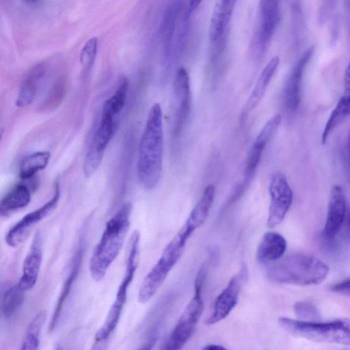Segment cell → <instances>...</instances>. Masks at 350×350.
Returning <instances> with one entry per match:
<instances>
[{"instance_id": "6da1fadb", "label": "cell", "mask_w": 350, "mask_h": 350, "mask_svg": "<svg viewBox=\"0 0 350 350\" xmlns=\"http://www.w3.org/2000/svg\"><path fill=\"white\" fill-rule=\"evenodd\" d=\"M163 127L161 107L158 103L150 109L141 137L137 172L142 185L152 189L158 184L163 165Z\"/></svg>"}, {"instance_id": "7a4b0ae2", "label": "cell", "mask_w": 350, "mask_h": 350, "mask_svg": "<svg viewBox=\"0 0 350 350\" xmlns=\"http://www.w3.org/2000/svg\"><path fill=\"white\" fill-rule=\"evenodd\" d=\"M132 204L124 203L107 221L102 236L90 258L89 268L92 278L102 280L118 256L130 226Z\"/></svg>"}, {"instance_id": "3957f363", "label": "cell", "mask_w": 350, "mask_h": 350, "mask_svg": "<svg viewBox=\"0 0 350 350\" xmlns=\"http://www.w3.org/2000/svg\"><path fill=\"white\" fill-rule=\"evenodd\" d=\"M329 271L328 265L319 258L295 253L267 264L266 275L277 283L311 286L325 280Z\"/></svg>"}, {"instance_id": "277c9868", "label": "cell", "mask_w": 350, "mask_h": 350, "mask_svg": "<svg viewBox=\"0 0 350 350\" xmlns=\"http://www.w3.org/2000/svg\"><path fill=\"white\" fill-rule=\"evenodd\" d=\"M278 324L288 333L318 342L350 346V319H338L317 322L280 317Z\"/></svg>"}, {"instance_id": "5b68a950", "label": "cell", "mask_w": 350, "mask_h": 350, "mask_svg": "<svg viewBox=\"0 0 350 350\" xmlns=\"http://www.w3.org/2000/svg\"><path fill=\"white\" fill-rule=\"evenodd\" d=\"M139 241L140 233L138 230H135L131 236L129 243L124 275L118 286L116 298L108 312L105 321L95 334V341L98 344L107 340L118 324L126 301L129 286L134 278L138 265Z\"/></svg>"}, {"instance_id": "8992f818", "label": "cell", "mask_w": 350, "mask_h": 350, "mask_svg": "<svg viewBox=\"0 0 350 350\" xmlns=\"http://www.w3.org/2000/svg\"><path fill=\"white\" fill-rule=\"evenodd\" d=\"M204 309L201 291H195L164 345L167 350L182 349L192 336Z\"/></svg>"}, {"instance_id": "52a82bcc", "label": "cell", "mask_w": 350, "mask_h": 350, "mask_svg": "<svg viewBox=\"0 0 350 350\" xmlns=\"http://www.w3.org/2000/svg\"><path fill=\"white\" fill-rule=\"evenodd\" d=\"M119 121L100 117L88 146L83 163L85 176L90 177L99 167L105 151L114 136Z\"/></svg>"}, {"instance_id": "ba28073f", "label": "cell", "mask_w": 350, "mask_h": 350, "mask_svg": "<svg viewBox=\"0 0 350 350\" xmlns=\"http://www.w3.org/2000/svg\"><path fill=\"white\" fill-rule=\"evenodd\" d=\"M269 191L270 204L267 224L269 228H274L287 214L293 202V193L285 175L278 171L271 175Z\"/></svg>"}, {"instance_id": "9c48e42d", "label": "cell", "mask_w": 350, "mask_h": 350, "mask_svg": "<svg viewBox=\"0 0 350 350\" xmlns=\"http://www.w3.org/2000/svg\"><path fill=\"white\" fill-rule=\"evenodd\" d=\"M60 198V188L55 183L51 198L37 209L27 213L16 223L8 232L5 241L13 247L19 245L29 234L31 228L49 215L57 207Z\"/></svg>"}, {"instance_id": "30bf717a", "label": "cell", "mask_w": 350, "mask_h": 350, "mask_svg": "<svg viewBox=\"0 0 350 350\" xmlns=\"http://www.w3.org/2000/svg\"><path fill=\"white\" fill-rule=\"evenodd\" d=\"M314 51L313 46L308 47L298 59L287 77L284 88L283 101L284 107L288 112H295L299 107L304 70Z\"/></svg>"}, {"instance_id": "8fae6325", "label": "cell", "mask_w": 350, "mask_h": 350, "mask_svg": "<svg viewBox=\"0 0 350 350\" xmlns=\"http://www.w3.org/2000/svg\"><path fill=\"white\" fill-rule=\"evenodd\" d=\"M247 269L243 267L229 281L225 288L215 300L211 314L207 319V325H213L224 319L237 303L243 281L246 279Z\"/></svg>"}, {"instance_id": "7c38bea8", "label": "cell", "mask_w": 350, "mask_h": 350, "mask_svg": "<svg viewBox=\"0 0 350 350\" xmlns=\"http://www.w3.org/2000/svg\"><path fill=\"white\" fill-rule=\"evenodd\" d=\"M174 89L178 106L175 113L173 133L177 136L187 121L191 103L189 77L184 67H180L176 72Z\"/></svg>"}, {"instance_id": "4fadbf2b", "label": "cell", "mask_w": 350, "mask_h": 350, "mask_svg": "<svg viewBox=\"0 0 350 350\" xmlns=\"http://www.w3.org/2000/svg\"><path fill=\"white\" fill-rule=\"evenodd\" d=\"M347 214V202L342 188L336 185L331 189L326 220L323 230V237L333 239L339 232Z\"/></svg>"}, {"instance_id": "5bb4252c", "label": "cell", "mask_w": 350, "mask_h": 350, "mask_svg": "<svg viewBox=\"0 0 350 350\" xmlns=\"http://www.w3.org/2000/svg\"><path fill=\"white\" fill-rule=\"evenodd\" d=\"M281 121L282 116L280 114L274 115L265 123L257 135L246 161L245 168L246 179L250 178L256 172L263 151L278 131Z\"/></svg>"}, {"instance_id": "9a60e30c", "label": "cell", "mask_w": 350, "mask_h": 350, "mask_svg": "<svg viewBox=\"0 0 350 350\" xmlns=\"http://www.w3.org/2000/svg\"><path fill=\"white\" fill-rule=\"evenodd\" d=\"M42 261V234L40 231H37L23 261V274L17 283L23 291H27L34 287L38 280Z\"/></svg>"}, {"instance_id": "2e32d148", "label": "cell", "mask_w": 350, "mask_h": 350, "mask_svg": "<svg viewBox=\"0 0 350 350\" xmlns=\"http://www.w3.org/2000/svg\"><path fill=\"white\" fill-rule=\"evenodd\" d=\"M350 116V61L344 76V92L332 111L321 134V144H325L333 131Z\"/></svg>"}, {"instance_id": "e0dca14e", "label": "cell", "mask_w": 350, "mask_h": 350, "mask_svg": "<svg viewBox=\"0 0 350 350\" xmlns=\"http://www.w3.org/2000/svg\"><path fill=\"white\" fill-rule=\"evenodd\" d=\"M83 252V244L81 241H80L72 257L68 273L63 283L55 307L52 314L49 328L50 332L53 331L56 327L59 317L64 308V304L70 293L73 284L79 275L82 263Z\"/></svg>"}, {"instance_id": "ac0fdd59", "label": "cell", "mask_w": 350, "mask_h": 350, "mask_svg": "<svg viewBox=\"0 0 350 350\" xmlns=\"http://www.w3.org/2000/svg\"><path fill=\"white\" fill-rule=\"evenodd\" d=\"M46 72V65L41 62L28 72L20 88L16 105L24 107L29 105L36 98Z\"/></svg>"}, {"instance_id": "d6986e66", "label": "cell", "mask_w": 350, "mask_h": 350, "mask_svg": "<svg viewBox=\"0 0 350 350\" xmlns=\"http://www.w3.org/2000/svg\"><path fill=\"white\" fill-rule=\"evenodd\" d=\"M285 238L278 232L264 234L257 247L256 258L260 263L269 264L282 258L286 250Z\"/></svg>"}, {"instance_id": "ffe728a7", "label": "cell", "mask_w": 350, "mask_h": 350, "mask_svg": "<svg viewBox=\"0 0 350 350\" xmlns=\"http://www.w3.org/2000/svg\"><path fill=\"white\" fill-rule=\"evenodd\" d=\"M236 2L233 0H217L215 3L208 29L211 42L218 40L225 32L231 19Z\"/></svg>"}, {"instance_id": "44dd1931", "label": "cell", "mask_w": 350, "mask_h": 350, "mask_svg": "<svg viewBox=\"0 0 350 350\" xmlns=\"http://www.w3.org/2000/svg\"><path fill=\"white\" fill-rule=\"evenodd\" d=\"M280 64V58L278 56L273 57L262 69L258 76L254 89L246 102L243 111V116H246L259 103L263 97L265 91L273 77Z\"/></svg>"}, {"instance_id": "7402d4cb", "label": "cell", "mask_w": 350, "mask_h": 350, "mask_svg": "<svg viewBox=\"0 0 350 350\" xmlns=\"http://www.w3.org/2000/svg\"><path fill=\"white\" fill-rule=\"evenodd\" d=\"M31 199V189L25 183L14 186L1 200V215L7 216L26 207Z\"/></svg>"}, {"instance_id": "603a6c76", "label": "cell", "mask_w": 350, "mask_h": 350, "mask_svg": "<svg viewBox=\"0 0 350 350\" xmlns=\"http://www.w3.org/2000/svg\"><path fill=\"white\" fill-rule=\"evenodd\" d=\"M184 0H172L165 12L161 25V33L165 42V55L170 53L172 38L176 29V20Z\"/></svg>"}, {"instance_id": "cb8c5ba5", "label": "cell", "mask_w": 350, "mask_h": 350, "mask_svg": "<svg viewBox=\"0 0 350 350\" xmlns=\"http://www.w3.org/2000/svg\"><path fill=\"white\" fill-rule=\"evenodd\" d=\"M51 153L38 151L26 156L21 161L19 176L22 180H29L44 170L49 163Z\"/></svg>"}, {"instance_id": "d4e9b609", "label": "cell", "mask_w": 350, "mask_h": 350, "mask_svg": "<svg viewBox=\"0 0 350 350\" xmlns=\"http://www.w3.org/2000/svg\"><path fill=\"white\" fill-rule=\"evenodd\" d=\"M25 291L18 284L3 290L1 299V311L5 318H10L21 307L25 299Z\"/></svg>"}, {"instance_id": "484cf974", "label": "cell", "mask_w": 350, "mask_h": 350, "mask_svg": "<svg viewBox=\"0 0 350 350\" xmlns=\"http://www.w3.org/2000/svg\"><path fill=\"white\" fill-rule=\"evenodd\" d=\"M46 319V311L38 312L29 324L21 349H38L40 345V336Z\"/></svg>"}, {"instance_id": "4316f807", "label": "cell", "mask_w": 350, "mask_h": 350, "mask_svg": "<svg viewBox=\"0 0 350 350\" xmlns=\"http://www.w3.org/2000/svg\"><path fill=\"white\" fill-rule=\"evenodd\" d=\"M98 47V39L96 37L88 40L80 53V63L83 72L90 71L94 64Z\"/></svg>"}, {"instance_id": "83f0119b", "label": "cell", "mask_w": 350, "mask_h": 350, "mask_svg": "<svg viewBox=\"0 0 350 350\" xmlns=\"http://www.w3.org/2000/svg\"><path fill=\"white\" fill-rule=\"evenodd\" d=\"M295 313L305 321L317 320L321 314L317 308L308 301H298L293 306Z\"/></svg>"}, {"instance_id": "f1b7e54d", "label": "cell", "mask_w": 350, "mask_h": 350, "mask_svg": "<svg viewBox=\"0 0 350 350\" xmlns=\"http://www.w3.org/2000/svg\"><path fill=\"white\" fill-rule=\"evenodd\" d=\"M336 0H322L318 14V21L323 25L332 12Z\"/></svg>"}, {"instance_id": "f546056e", "label": "cell", "mask_w": 350, "mask_h": 350, "mask_svg": "<svg viewBox=\"0 0 350 350\" xmlns=\"http://www.w3.org/2000/svg\"><path fill=\"white\" fill-rule=\"evenodd\" d=\"M332 290L338 294L350 297V278L335 284Z\"/></svg>"}, {"instance_id": "4dcf8cb0", "label": "cell", "mask_w": 350, "mask_h": 350, "mask_svg": "<svg viewBox=\"0 0 350 350\" xmlns=\"http://www.w3.org/2000/svg\"><path fill=\"white\" fill-rule=\"evenodd\" d=\"M202 1V0H190L187 11V16L191 14V13L198 8Z\"/></svg>"}, {"instance_id": "1f68e13d", "label": "cell", "mask_w": 350, "mask_h": 350, "mask_svg": "<svg viewBox=\"0 0 350 350\" xmlns=\"http://www.w3.org/2000/svg\"><path fill=\"white\" fill-rule=\"evenodd\" d=\"M204 349L208 350H221L225 349V348L219 345L211 344L204 347Z\"/></svg>"}, {"instance_id": "d6a6232c", "label": "cell", "mask_w": 350, "mask_h": 350, "mask_svg": "<svg viewBox=\"0 0 350 350\" xmlns=\"http://www.w3.org/2000/svg\"><path fill=\"white\" fill-rule=\"evenodd\" d=\"M347 153H348V157H349V163H350V129L349 130L348 135H347Z\"/></svg>"}, {"instance_id": "836d02e7", "label": "cell", "mask_w": 350, "mask_h": 350, "mask_svg": "<svg viewBox=\"0 0 350 350\" xmlns=\"http://www.w3.org/2000/svg\"><path fill=\"white\" fill-rule=\"evenodd\" d=\"M27 5H35L38 3L40 0H23Z\"/></svg>"}, {"instance_id": "e575fe53", "label": "cell", "mask_w": 350, "mask_h": 350, "mask_svg": "<svg viewBox=\"0 0 350 350\" xmlns=\"http://www.w3.org/2000/svg\"><path fill=\"white\" fill-rule=\"evenodd\" d=\"M348 223H349V228H350V212L348 215Z\"/></svg>"}, {"instance_id": "d590c367", "label": "cell", "mask_w": 350, "mask_h": 350, "mask_svg": "<svg viewBox=\"0 0 350 350\" xmlns=\"http://www.w3.org/2000/svg\"><path fill=\"white\" fill-rule=\"evenodd\" d=\"M269 1H273V2H275V3H279L280 2V0H269Z\"/></svg>"}, {"instance_id": "8d00e7d4", "label": "cell", "mask_w": 350, "mask_h": 350, "mask_svg": "<svg viewBox=\"0 0 350 350\" xmlns=\"http://www.w3.org/2000/svg\"><path fill=\"white\" fill-rule=\"evenodd\" d=\"M233 1H237V0H233Z\"/></svg>"}]
</instances>
